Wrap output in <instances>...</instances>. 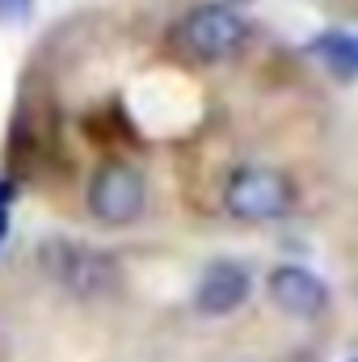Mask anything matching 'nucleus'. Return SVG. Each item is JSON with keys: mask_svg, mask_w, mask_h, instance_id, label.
I'll return each instance as SVG.
<instances>
[{"mask_svg": "<svg viewBox=\"0 0 358 362\" xmlns=\"http://www.w3.org/2000/svg\"><path fill=\"white\" fill-rule=\"evenodd\" d=\"M245 38H249V25L228 4H202L178 25V42L202 64L232 59L245 47Z\"/></svg>", "mask_w": 358, "mask_h": 362, "instance_id": "7ed1b4c3", "label": "nucleus"}, {"mask_svg": "<svg viewBox=\"0 0 358 362\" xmlns=\"http://www.w3.org/2000/svg\"><path fill=\"white\" fill-rule=\"evenodd\" d=\"M89 215L97 223H110V228H122V223H135L144 215V202H148V185L144 173L122 165V160H110L101 165L89 181Z\"/></svg>", "mask_w": 358, "mask_h": 362, "instance_id": "20e7f679", "label": "nucleus"}, {"mask_svg": "<svg viewBox=\"0 0 358 362\" xmlns=\"http://www.w3.org/2000/svg\"><path fill=\"white\" fill-rule=\"evenodd\" d=\"M266 291H270V303H274L278 312L299 316V320L321 316L325 303H329L325 282H321L312 270H304V266H274V270H270Z\"/></svg>", "mask_w": 358, "mask_h": 362, "instance_id": "39448f33", "label": "nucleus"}, {"mask_svg": "<svg viewBox=\"0 0 358 362\" xmlns=\"http://www.w3.org/2000/svg\"><path fill=\"white\" fill-rule=\"evenodd\" d=\"M245 299H249V274L236 262H211L198 278V291H194V303L202 316H228Z\"/></svg>", "mask_w": 358, "mask_h": 362, "instance_id": "423d86ee", "label": "nucleus"}, {"mask_svg": "<svg viewBox=\"0 0 358 362\" xmlns=\"http://www.w3.org/2000/svg\"><path fill=\"white\" fill-rule=\"evenodd\" d=\"M25 8H30V0H0V21H17V17H25Z\"/></svg>", "mask_w": 358, "mask_h": 362, "instance_id": "6e6552de", "label": "nucleus"}, {"mask_svg": "<svg viewBox=\"0 0 358 362\" xmlns=\"http://www.w3.org/2000/svg\"><path fill=\"white\" fill-rule=\"evenodd\" d=\"M38 266L72 299H105L122 282V270L110 253L93 249L85 240H64V236H51L38 245Z\"/></svg>", "mask_w": 358, "mask_h": 362, "instance_id": "f257e3e1", "label": "nucleus"}, {"mask_svg": "<svg viewBox=\"0 0 358 362\" xmlns=\"http://www.w3.org/2000/svg\"><path fill=\"white\" fill-rule=\"evenodd\" d=\"M312 47H316V55L337 76H358V38L354 34H321Z\"/></svg>", "mask_w": 358, "mask_h": 362, "instance_id": "0eeeda50", "label": "nucleus"}, {"mask_svg": "<svg viewBox=\"0 0 358 362\" xmlns=\"http://www.w3.org/2000/svg\"><path fill=\"white\" fill-rule=\"evenodd\" d=\"M224 206L228 215L245 219V223H274L295 206V185L282 177L278 169H236L224 185Z\"/></svg>", "mask_w": 358, "mask_h": 362, "instance_id": "f03ea898", "label": "nucleus"}]
</instances>
